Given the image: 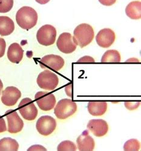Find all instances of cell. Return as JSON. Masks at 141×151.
<instances>
[{
    "label": "cell",
    "mask_w": 141,
    "mask_h": 151,
    "mask_svg": "<svg viewBox=\"0 0 141 151\" xmlns=\"http://www.w3.org/2000/svg\"><path fill=\"white\" fill-rule=\"evenodd\" d=\"M16 21L21 28L29 30L36 26L38 21V14L33 8L24 6L17 12Z\"/></svg>",
    "instance_id": "1"
},
{
    "label": "cell",
    "mask_w": 141,
    "mask_h": 151,
    "mask_svg": "<svg viewBox=\"0 0 141 151\" xmlns=\"http://www.w3.org/2000/svg\"><path fill=\"white\" fill-rule=\"evenodd\" d=\"M95 36L93 27L88 24H81L74 30L73 39L77 45L84 48L90 44Z\"/></svg>",
    "instance_id": "2"
},
{
    "label": "cell",
    "mask_w": 141,
    "mask_h": 151,
    "mask_svg": "<svg viewBox=\"0 0 141 151\" xmlns=\"http://www.w3.org/2000/svg\"><path fill=\"white\" fill-rule=\"evenodd\" d=\"M77 111V105L68 99H62L55 108V114L60 120L66 119L73 116Z\"/></svg>",
    "instance_id": "3"
},
{
    "label": "cell",
    "mask_w": 141,
    "mask_h": 151,
    "mask_svg": "<svg viewBox=\"0 0 141 151\" xmlns=\"http://www.w3.org/2000/svg\"><path fill=\"white\" fill-rule=\"evenodd\" d=\"M37 83L43 90L53 91L56 89L59 83V79L56 74L46 70L38 75Z\"/></svg>",
    "instance_id": "4"
},
{
    "label": "cell",
    "mask_w": 141,
    "mask_h": 151,
    "mask_svg": "<svg viewBox=\"0 0 141 151\" xmlns=\"http://www.w3.org/2000/svg\"><path fill=\"white\" fill-rule=\"evenodd\" d=\"M56 29L51 25L47 24L42 26L38 30L36 33V39L41 45L49 46L53 45L56 40Z\"/></svg>",
    "instance_id": "5"
},
{
    "label": "cell",
    "mask_w": 141,
    "mask_h": 151,
    "mask_svg": "<svg viewBox=\"0 0 141 151\" xmlns=\"http://www.w3.org/2000/svg\"><path fill=\"white\" fill-rule=\"evenodd\" d=\"M18 110L21 116L26 120H34L38 115V109L30 98H24L21 100L18 105Z\"/></svg>",
    "instance_id": "6"
},
{
    "label": "cell",
    "mask_w": 141,
    "mask_h": 151,
    "mask_svg": "<svg viewBox=\"0 0 141 151\" xmlns=\"http://www.w3.org/2000/svg\"><path fill=\"white\" fill-rule=\"evenodd\" d=\"M56 127V122L54 118L49 116L41 117L38 120L36 128L40 134L47 136L52 134Z\"/></svg>",
    "instance_id": "7"
},
{
    "label": "cell",
    "mask_w": 141,
    "mask_h": 151,
    "mask_svg": "<svg viewBox=\"0 0 141 151\" xmlns=\"http://www.w3.org/2000/svg\"><path fill=\"white\" fill-rule=\"evenodd\" d=\"M56 45L59 51L65 54L73 53L77 47L73 37L70 33L67 32L61 34L57 40Z\"/></svg>",
    "instance_id": "8"
},
{
    "label": "cell",
    "mask_w": 141,
    "mask_h": 151,
    "mask_svg": "<svg viewBox=\"0 0 141 151\" xmlns=\"http://www.w3.org/2000/svg\"><path fill=\"white\" fill-rule=\"evenodd\" d=\"M35 97L37 105L41 110L48 111L54 108L56 104V98L53 94L39 91L35 94Z\"/></svg>",
    "instance_id": "9"
},
{
    "label": "cell",
    "mask_w": 141,
    "mask_h": 151,
    "mask_svg": "<svg viewBox=\"0 0 141 151\" xmlns=\"http://www.w3.org/2000/svg\"><path fill=\"white\" fill-rule=\"evenodd\" d=\"M65 61L64 59L55 55H46L42 58L40 62V67L43 69L48 68L55 71H59L64 65Z\"/></svg>",
    "instance_id": "10"
},
{
    "label": "cell",
    "mask_w": 141,
    "mask_h": 151,
    "mask_svg": "<svg viewBox=\"0 0 141 151\" xmlns=\"http://www.w3.org/2000/svg\"><path fill=\"white\" fill-rule=\"evenodd\" d=\"M8 122V132L10 134H17L24 127V122L15 110H8L6 112Z\"/></svg>",
    "instance_id": "11"
},
{
    "label": "cell",
    "mask_w": 141,
    "mask_h": 151,
    "mask_svg": "<svg viewBox=\"0 0 141 151\" xmlns=\"http://www.w3.org/2000/svg\"><path fill=\"white\" fill-rule=\"evenodd\" d=\"M21 96V91L16 87L8 86L3 91L1 101L7 106L15 105Z\"/></svg>",
    "instance_id": "12"
},
{
    "label": "cell",
    "mask_w": 141,
    "mask_h": 151,
    "mask_svg": "<svg viewBox=\"0 0 141 151\" xmlns=\"http://www.w3.org/2000/svg\"><path fill=\"white\" fill-rule=\"evenodd\" d=\"M116 35L110 29H104L100 30L96 36V41L99 46L107 48L110 47L114 42Z\"/></svg>",
    "instance_id": "13"
},
{
    "label": "cell",
    "mask_w": 141,
    "mask_h": 151,
    "mask_svg": "<svg viewBox=\"0 0 141 151\" xmlns=\"http://www.w3.org/2000/svg\"><path fill=\"white\" fill-rule=\"evenodd\" d=\"M87 128L95 136L101 137L107 134L108 125L102 119H93L88 123Z\"/></svg>",
    "instance_id": "14"
},
{
    "label": "cell",
    "mask_w": 141,
    "mask_h": 151,
    "mask_svg": "<svg viewBox=\"0 0 141 151\" xmlns=\"http://www.w3.org/2000/svg\"><path fill=\"white\" fill-rule=\"evenodd\" d=\"M76 143L80 151H92L95 146L94 139L88 134L87 131H85L79 136Z\"/></svg>",
    "instance_id": "15"
},
{
    "label": "cell",
    "mask_w": 141,
    "mask_h": 151,
    "mask_svg": "<svg viewBox=\"0 0 141 151\" xmlns=\"http://www.w3.org/2000/svg\"><path fill=\"white\" fill-rule=\"evenodd\" d=\"M24 50L18 43L12 44L7 51L8 59L14 64H19L23 58Z\"/></svg>",
    "instance_id": "16"
},
{
    "label": "cell",
    "mask_w": 141,
    "mask_h": 151,
    "mask_svg": "<svg viewBox=\"0 0 141 151\" xmlns=\"http://www.w3.org/2000/svg\"><path fill=\"white\" fill-rule=\"evenodd\" d=\"M88 112L93 116L104 115L107 109V104L106 102H89L87 106Z\"/></svg>",
    "instance_id": "17"
},
{
    "label": "cell",
    "mask_w": 141,
    "mask_h": 151,
    "mask_svg": "<svg viewBox=\"0 0 141 151\" xmlns=\"http://www.w3.org/2000/svg\"><path fill=\"white\" fill-rule=\"evenodd\" d=\"M15 30L14 22L8 17H0V35H10Z\"/></svg>",
    "instance_id": "18"
},
{
    "label": "cell",
    "mask_w": 141,
    "mask_h": 151,
    "mask_svg": "<svg viewBox=\"0 0 141 151\" xmlns=\"http://www.w3.org/2000/svg\"><path fill=\"white\" fill-rule=\"evenodd\" d=\"M126 15L132 19L141 18V3L135 1L130 3L125 8Z\"/></svg>",
    "instance_id": "19"
},
{
    "label": "cell",
    "mask_w": 141,
    "mask_h": 151,
    "mask_svg": "<svg viewBox=\"0 0 141 151\" xmlns=\"http://www.w3.org/2000/svg\"><path fill=\"white\" fill-rule=\"evenodd\" d=\"M19 144L11 138H4L0 140V151H17Z\"/></svg>",
    "instance_id": "20"
},
{
    "label": "cell",
    "mask_w": 141,
    "mask_h": 151,
    "mask_svg": "<svg viewBox=\"0 0 141 151\" xmlns=\"http://www.w3.org/2000/svg\"><path fill=\"white\" fill-rule=\"evenodd\" d=\"M121 58L117 50H110L106 52L101 59L102 62H119Z\"/></svg>",
    "instance_id": "21"
},
{
    "label": "cell",
    "mask_w": 141,
    "mask_h": 151,
    "mask_svg": "<svg viewBox=\"0 0 141 151\" xmlns=\"http://www.w3.org/2000/svg\"><path fill=\"white\" fill-rule=\"evenodd\" d=\"M140 142L136 139H131L125 142L124 146L125 151H138L140 149Z\"/></svg>",
    "instance_id": "22"
},
{
    "label": "cell",
    "mask_w": 141,
    "mask_h": 151,
    "mask_svg": "<svg viewBox=\"0 0 141 151\" xmlns=\"http://www.w3.org/2000/svg\"><path fill=\"white\" fill-rule=\"evenodd\" d=\"M76 149L77 148L75 144L69 140L61 142L57 147V150L58 151H75Z\"/></svg>",
    "instance_id": "23"
},
{
    "label": "cell",
    "mask_w": 141,
    "mask_h": 151,
    "mask_svg": "<svg viewBox=\"0 0 141 151\" xmlns=\"http://www.w3.org/2000/svg\"><path fill=\"white\" fill-rule=\"evenodd\" d=\"M14 6V0H0V13H7Z\"/></svg>",
    "instance_id": "24"
},
{
    "label": "cell",
    "mask_w": 141,
    "mask_h": 151,
    "mask_svg": "<svg viewBox=\"0 0 141 151\" xmlns=\"http://www.w3.org/2000/svg\"><path fill=\"white\" fill-rule=\"evenodd\" d=\"M125 106L127 109L129 110L132 111V110H135L137 109L140 105V102H125Z\"/></svg>",
    "instance_id": "25"
},
{
    "label": "cell",
    "mask_w": 141,
    "mask_h": 151,
    "mask_svg": "<svg viewBox=\"0 0 141 151\" xmlns=\"http://www.w3.org/2000/svg\"><path fill=\"white\" fill-rule=\"evenodd\" d=\"M6 43L4 39L0 37V58H2L5 53Z\"/></svg>",
    "instance_id": "26"
},
{
    "label": "cell",
    "mask_w": 141,
    "mask_h": 151,
    "mask_svg": "<svg viewBox=\"0 0 141 151\" xmlns=\"http://www.w3.org/2000/svg\"><path fill=\"white\" fill-rule=\"evenodd\" d=\"M7 131L6 124L4 119L0 116V133L4 132Z\"/></svg>",
    "instance_id": "27"
},
{
    "label": "cell",
    "mask_w": 141,
    "mask_h": 151,
    "mask_svg": "<svg viewBox=\"0 0 141 151\" xmlns=\"http://www.w3.org/2000/svg\"><path fill=\"white\" fill-rule=\"evenodd\" d=\"M101 4L106 6H110L116 3V0H99Z\"/></svg>",
    "instance_id": "28"
},
{
    "label": "cell",
    "mask_w": 141,
    "mask_h": 151,
    "mask_svg": "<svg viewBox=\"0 0 141 151\" xmlns=\"http://www.w3.org/2000/svg\"><path fill=\"white\" fill-rule=\"evenodd\" d=\"M78 62H94L95 59L91 56H85L80 58L78 60Z\"/></svg>",
    "instance_id": "29"
},
{
    "label": "cell",
    "mask_w": 141,
    "mask_h": 151,
    "mask_svg": "<svg viewBox=\"0 0 141 151\" xmlns=\"http://www.w3.org/2000/svg\"><path fill=\"white\" fill-rule=\"evenodd\" d=\"M28 151H32V150H44V151H46L47 149L43 147V146L41 145H34V146H32V147H29L28 149H27Z\"/></svg>",
    "instance_id": "30"
},
{
    "label": "cell",
    "mask_w": 141,
    "mask_h": 151,
    "mask_svg": "<svg viewBox=\"0 0 141 151\" xmlns=\"http://www.w3.org/2000/svg\"><path fill=\"white\" fill-rule=\"evenodd\" d=\"M35 1L40 4H46L50 1V0H35Z\"/></svg>",
    "instance_id": "31"
},
{
    "label": "cell",
    "mask_w": 141,
    "mask_h": 151,
    "mask_svg": "<svg viewBox=\"0 0 141 151\" xmlns=\"http://www.w3.org/2000/svg\"><path fill=\"white\" fill-rule=\"evenodd\" d=\"M3 84L1 80L0 79V95H1V92L3 90Z\"/></svg>",
    "instance_id": "32"
},
{
    "label": "cell",
    "mask_w": 141,
    "mask_h": 151,
    "mask_svg": "<svg viewBox=\"0 0 141 151\" xmlns=\"http://www.w3.org/2000/svg\"><path fill=\"white\" fill-rule=\"evenodd\" d=\"M135 58H133V59H129V60H127V62H133V61H134V62H139V60H137V59H136V60H134V59Z\"/></svg>",
    "instance_id": "33"
}]
</instances>
